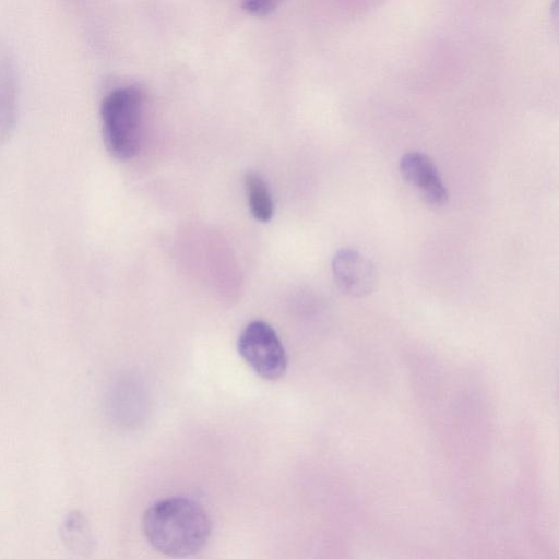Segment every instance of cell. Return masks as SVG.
Listing matches in <instances>:
<instances>
[{"label": "cell", "mask_w": 559, "mask_h": 559, "mask_svg": "<svg viewBox=\"0 0 559 559\" xmlns=\"http://www.w3.org/2000/svg\"><path fill=\"white\" fill-rule=\"evenodd\" d=\"M402 177L417 189L425 201L432 205H443L448 201V190L433 162L424 153L411 151L400 160Z\"/></svg>", "instance_id": "5b68a950"}, {"label": "cell", "mask_w": 559, "mask_h": 559, "mask_svg": "<svg viewBox=\"0 0 559 559\" xmlns=\"http://www.w3.org/2000/svg\"><path fill=\"white\" fill-rule=\"evenodd\" d=\"M61 536L70 550L86 552L93 544V536L86 519L79 512H71L61 526Z\"/></svg>", "instance_id": "ba28073f"}, {"label": "cell", "mask_w": 559, "mask_h": 559, "mask_svg": "<svg viewBox=\"0 0 559 559\" xmlns=\"http://www.w3.org/2000/svg\"><path fill=\"white\" fill-rule=\"evenodd\" d=\"M143 94L133 85L111 90L100 105L102 133L108 153L127 160L139 152Z\"/></svg>", "instance_id": "7a4b0ae2"}, {"label": "cell", "mask_w": 559, "mask_h": 559, "mask_svg": "<svg viewBox=\"0 0 559 559\" xmlns=\"http://www.w3.org/2000/svg\"><path fill=\"white\" fill-rule=\"evenodd\" d=\"M332 273L338 289L350 297H365L376 287L377 271L373 263L360 251L352 248L335 252Z\"/></svg>", "instance_id": "277c9868"}, {"label": "cell", "mask_w": 559, "mask_h": 559, "mask_svg": "<svg viewBox=\"0 0 559 559\" xmlns=\"http://www.w3.org/2000/svg\"><path fill=\"white\" fill-rule=\"evenodd\" d=\"M248 204L252 216L260 222H269L274 213L273 201L266 183L257 173L245 176Z\"/></svg>", "instance_id": "52a82bcc"}, {"label": "cell", "mask_w": 559, "mask_h": 559, "mask_svg": "<svg viewBox=\"0 0 559 559\" xmlns=\"http://www.w3.org/2000/svg\"><path fill=\"white\" fill-rule=\"evenodd\" d=\"M143 533L148 544L169 557H188L209 542L212 522L205 509L185 497L155 502L144 513Z\"/></svg>", "instance_id": "6da1fadb"}, {"label": "cell", "mask_w": 559, "mask_h": 559, "mask_svg": "<svg viewBox=\"0 0 559 559\" xmlns=\"http://www.w3.org/2000/svg\"><path fill=\"white\" fill-rule=\"evenodd\" d=\"M283 0H243L242 8L254 16H264L271 13Z\"/></svg>", "instance_id": "9c48e42d"}, {"label": "cell", "mask_w": 559, "mask_h": 559, "mask_svg": "<svg viewBox=\"0 0 559 559\" xmlns=\"http://www.w3.org/2000/svg\"><path fill=\"white\" fill-rule=\"evenodd\" d=\"M237 349L247 365L265 380H277L286 371L287 354L275 330L254 320L241 331Z\"/></svg>", "instance_id": "3957f363"}, {"label": "cell", "mask_w": 559, "mask_h": 559, "mask_svg": "<svg viewBox=\"0 0 559 559\" xmlns=\"http://www.w3.org/2000/svg\"><path fill=\"white\" fill-rule=\"evenodd\" d=\"M17 76L13 58L0 43V145L14 132L17 119Z\"/></svg>", "instance_id": "8992f818"}]
</instances>
